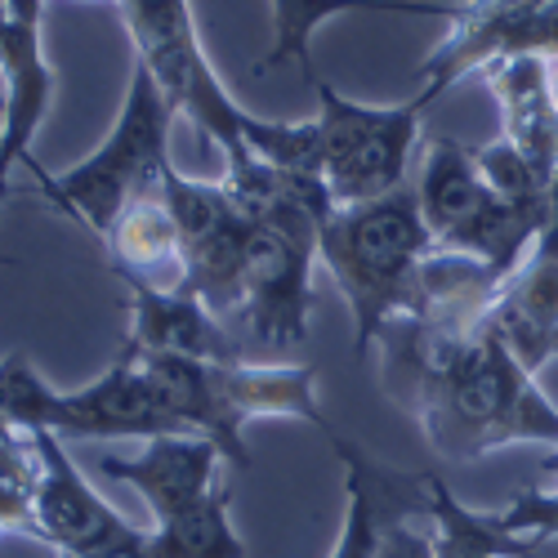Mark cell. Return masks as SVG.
<instances>
[{
    "mask_svg": "<svg viewBox=\"0 0 558 558\" xmlns=\"http://www.w3.org/2000/svg\"><path fill=\"white\" fill-rule=\"evenodd\" d=\"M117 10L134 45V63H144L161 85V95L170 99V108L189 117L223 153L228 170L259 161L255 134L264 130V117L246 112L215 76L189 0H117Z\"/></svg>",
    "mask_w": 558,
    "mask_h": 558,
    "instance_id": "cell-5",
    "label": "cell"
},
{
    "mask_svg": "<svg viewBox=\"0 0 558 558\" xmlns=\"http://www.w3.org/2000/svg\"><path fill=\"white\" fill-rule=\"evenodd\" d=\"M45 0H10V23L0 32V81H5V134H0V206L14 197L10 170L32 161V138L50 117L54 68L40 45Z\"/></svg>",
    "mask_w": 558,
    "mask_h": 558,
    "instance_id": "cell-12",
    "label": "cell"
},
{
    "mask_svg": "<svg viewBox=\"0 0 558 558\" xmlns=\"http://www.w3.org/2000/svg\"><path fill=\"white\" fill-rule=\"evenodd\" d=\"M500 108V138L514 144L527 166L554 189L558 179V104L549 95V68L541 54L505 59L483 72Z\"/></svg>",
    "mask_w": 558,
    "mask_h": 558,
    "instance_id": "cell-16",
    "label": "cell"
},
{
    "mask_svg": "<svg viewBox=\"0 0 558 558\" xmlns=\"http://www.w3.org/2000/svg\"><path fill=\"white\" fill-rule=\"evenodd\" d=\"M59 389L32 366L27 353L0 357V415L23 434H50Z\"/></svg>",
    "mask_w": 558,
    "mask_h": 558,
    "instance_id": "cell-21",
    "label": "cell"
},
{
    "mask_svg": "<svg viewBox=\"0 0 558 558\" xmlns=\"http://www.w3.org/2000/svg\"><path fill=\"white\" fill-rule=\"evenodd\" d=\"M0 478L14 483L19 492H32L36 478V451H32V434L14 429L5 415H0Z\"/></svg>",
    "mask_w": 558,
    "mask_h": 558,
    "instance_id": "cell-23",
    "label": "cell"
},
{
    "mask_svg": "<svg viewBox=\"0 0 558 558\" xmlns=\"http://www.w3.org/2000/svg\"><path fill=\"white\" fill-rule=\"evenodd\" d=\"M442 460L470 464L500 447H558V407L541 393L500 331L487 327L464 344L407 407Z\"/></svg>",
    "mask_w": 558,
    "mask_h": 558,
    "instance_id": "cell-1",
    "label": "cell"
},
{
    "mask_svg": "<svg viewBox=\"0 0 558 558\" xmlns=\"http://www.w3.org/2000/svg\"><path fill=\"white\" fill-rule=\"evenodd\" d=\"M50 434L59 438H85V442H104V438H166L183 434L179 421L170 415L157 380L148 376V366L138 362L130 344H121L117 362L104 371L99 380H89L81 389H59L54 415H50Z\"/></svg>",
    "mask_w": 558,
    "mask_h": 558,
    "instance_id": "cell-10",
    "label": "cell"
},
{
    "mask_svg": "<svg viewBox=\"0 0 558 558\" xmlns=\"http://www.w3.org/2000/svg\"><path fill=\"white\" fill-rule=\"evenodd\" d=\"M545 68H549V95H554V104H558V54H549Z\"/></svg>",
    "mask_w": 558,
    "mask_h": 558,
    "instance_id": "cell-27",
    "label": "cell"
},
{
    "mask_svg": "<svg viewBox=\"0 0 558 558\" xmlns=\"http://www.w3.org/2000/svg\"><path fill=\"white\" fill-rule=\"evenodd\" d=\"M81 5H95V0H81Z\"/></svg>",
    "mask_w": 558,
    "mask_h": 558,
    "instance_id": "cell-31",
    "label": "cell"
},
{
    "mask_svg": "<svg viewBox=\"0 0 558 558\" xmlns=\"http://www.w3.org/2000/svg\"><path fill=\"white\" fill-rule=\"evenodd\" d=\"M268 5H272V40H268V54L255 63V72L268 76L277 68L295 63L308 76V85L317 81L313 36L336 14H415V19L451 23L460 10V5H447V0H268Z\"/></svg>",
    "mask_w": 558,
    "mask_h": 558,
    "instance_id": "cell-17",
    "label": "cell"
},
{
    "mask_svg": "<svg viewBox=\"0 0 558 558\" xmlns=\"http://www.w3.org/2000/svg\"><path fill=\"white\" fill-rule=\"evenodd\" d=\"M434 251L415 189H398L366 206H336L322 219L317 259L331 268L340 295L349 300L357 357H366L393 317L411 313L415 282Z\"/></svg>",
    "mask_w": 558,
    "mask_h": 558,
    "instance_id": "cell-2",
    "label": "cell"
},
{
    "mask_svg": "<svg viewBox=\"0 0 558 558\" xmlns=\"http://www.w3.org/2000/svg\"><path fill=\"white\" fill-rule=\"evenodd\" d=\"M130 291V331L125 344L144 353H179L202 362H238L246 357L228 322L189 287H161L148 277H121Z\"/></svg>",
    "mask_w": 558,
    "mask_h": 558,
    "instance_id": "cell-14",
    "label": "cell"
},
{
    "mask_svg": "<svg viewBox=\"0 0 558 558\" xmlns=\"http://www.w3.org/2000/svg\"><path fill=\"white\" fill-rule=\"evenodd\" d=\"M344 464V527L331 558H380L398 523L429 519V483L434 474H407L376 460L344 434H327Z\"/></svg>",
    "mask_w": 558,
    "mask_h": 558,
    "instance_id": "cell-11",
    "label": "cell"
},
{
    "mask_svg": "<svg viewBox=\"0 0 558 558\" xmlns=\"http://www.w3.org/2000/svg\"><path fill=\"white\" fill-rule=\"evenodd\" d=\"M429 536L438 558H532V545L523 536H514L500 514H483L470 509L438 474L429 483Z\"/></svg>",
    "mask_w": 558,
    "mask_h": 558,
    "instance_id": "cell-20",
    "label": "cell"
},
{
    "mask_svg": "<svg viewBox=\"0 0 558 558\" xmlns=\"http://www.w3.org/2000/svg\"><path fill=\"white\" fill-rule=\"evenodd\" d=\"M32 451H36V478L27 500L40 545H50L54 554L85 558L117 549L144 532L89 487V478L76 470V460L63 451L59 434H32Z\"/></svg>",
    "mask_w": 558,
    "mask_h": 558,
    "instance_id": "cell-9",
    "label": "cell"
},
{
    "mask_svg": "<svg viewBox=\"0 0 558 558\" xmlns=\"http://www.w3.org/2000/svg\"><path fill=\"white\" fill-rule=\"evenodd\" d=\"M0 134H5V95H0Z\"/></svg>",
    "mask_w": 558,
    "mask_h": 558,
    "instance_id": "cell-30",
    "label": "cell"
},
{
    "mask_svg": "<svg viewBox=\"0 0 558 558\" xmlns=\"http://www.w3.org/2000/svg\"><path fill=\"white\" fill-rule=\"evenodd\" d=\"M104 246L112 255L117 277H148V282H157L161 268H174L179 277V223L161 189L130 202L117 215V223L104 232Z\"/></svg>",
    "mask_w": 558,
    "mask_h": 558,
    "instance_id": "cell-19",
    "label": "cell"
},
{
    "mask_svg": "<svg viewBox=\"0 0 558 558\" xmlns=\"http://www.w3.org/2000/svg\"><path fill=\"white\" fill-rule=\"evenodd\" d=\"M492 327L527 371H541L545 362L558 357V179H554L549 219L536 232L523 264L509 272V282L492 308Z\"/></svg>",
    "mask_w": 558,
    "mask_h": 558,
    "instance_id": "cell-13",
    "label": "cell"
},
{
    "mask_svg": "<svg viewBox=\"0 0 558 558\" xmlns=\"http://www.w3.org/2000/svg\"><path fill=\"white\" fill-rule=\"evenodd\" d=\"M223 451L197 434H166L134 456H99V470L144 496L161 558H246L232 527V492L219 483Z\"/></svg>",
    "mask_w": 558,
    "mask_h": 558,
    "instance_id": "cell-4",
    "label": "cell"
},
{
    "mask_svg": "<svg viewBox=\"0 0 558 558\" xmlns=\"http://www.w3.org/2000/svg\"><path fill=\"white\" fill-rule=\"evenodd\" d=\"M5 23H10V0H0V32H5Z\"/></svg>",
    "mask_w": 558,
    "mask_h": 558,
    "instance_id": "cell-28",
    "label": "cell"
},
{
    "mask_svg": "<svg viewBox=\"0 0 558 558\" xmlns=\"http://www.w3.org/2000/svg\"><path fill=\"white\" fill-rule=\"evenodd\" d=\"M0 536H27V541H36L32 500H27V492H19L5 478H0Z\"/></svg>",
    "mask_w": 558,
    "mask_h": 558,
    "instance_id": "cell-24",
    "label": "cell"
},
{
    "mask_svg": "<svg viewBox=\"0 0 558 558\" xmlns=\"http://www.w3.org/2000/svg\"><path fill=\"white\" fill-rule=\"evenodd\" d=\"M313 95L322 179H327L331 202L366 206L407 189V166L415 144H421V121L434 104L425 89L407 104H357L317 76Z\"/></svg>",
    "mask_w": 558,
    "mask_h": 558,
    "instance_id": "cell-7",
    "label": "cell"
},
{
    "mask_svg": "<svg viewBox=\"0 0 558 558\" xmlns=\"http://www.w3.org/2000/svg\"><path fill=\"white\" fill-rule=\"evenodd\" d=\"M228 376V393L238 402V411L251 421H264V415H282V421H308L322 434H336L322 415L317 402V371L300 366V362H223Z\"/></svg>",
    "mask_w": 558,
    "mask_h": 558,
    "instance_id": "cell-18",
    "label": "cell"
},
{
    "mask_svg": "<svg viewBox=\"0 0 558 558\" xmlns=\"http://www.w3.org/2000/svg\"><path fill=\"white\" fill-rule=\"evenodd\" d=\"M54 558H72V554H54ZM85 558H161V549H157L153 532H138L134 541H125V545H117V549H104V554H85Z\"/></svg>",
    "mask_w": 558,
    "mask_h": 558,
    "instance_id": "cell-26",
    "label": "cell"
},
{
    "mask_svg": "<svg viewBox=\"0 0 558 558\" xmlns=\"http://www.w3.org/2000/svg\"><path fill=\"white\" fill-rule=\"evenodd\" d=\"M415 202H421L425 228L434 232L438 251L478 255L505 272L523 264L536 232L549 219V210L505 202L483 179L478 157L464 144H456V138H429L421 179H415Z\"/></svg>",
    "mask_w": 558,
    "mask_h": 558,
    "instance_id": "cell-6",
    "label": "cell"
},
{
    "mask_svg": "<svg viewBox=\"0 0 558 558\" xmlns=\"http://www.w3.org/2000/svg\"><path fill=\"white\" fill-rule=\"evenodd\" d=\"M523 54H558V0H460L447 40L421 68V89L438 99L470 72Z\"/></svg>",
    "mask_w": 558,
    "mask_h": 558,
    "instance_id": "cell-8",
    "label": "cell"
},
{
    "mask_svg": "<svg viewBox=\"0 0 558 558\" xmlns=\"http://www.w3.org/2000/svg\"><path fill=\"white\" fill-rule=\"evenodd\" d=\"M549 474L558 478V447H554V456H549Z\"/></svg>",
    "mask_w": 558,
    "mask_h": 558,
    "instance_id": "cell-29",
    "label": "cell"
},
{
    "mask_svg": "<svg viewBox=\"0 0 558 558\" xmlns=\"http://www.w3.org/2000/svg\"><path fill=\"white\" fill-rule=\"evenodd\" d=\"M421 523H425V519H421ZM380 558H438V549H434V536H429V532H421L415 523H398V527L389 532Z\"/></svg>",
    "mask_w": 558,
    "mask_h": 558,
    "instance_id": "cell-25",
    "label": "cell"
},
{
    "mask_svg": "<svg viewBox=\"0 0 558 558\" xmlns=\"http://www.w3.org/2000/svg\"><path fill=\"white\" fill-rule=\"evenodd\" d=\"M496 514L509 532L532 545V554H541L549 541H558V487L554 492L549 487H527L505 509H496Z\"/></svg>",
    "mask_w": 558,
    "mask_h": 558,
    "instance_id": "cell-22",
    "label": "cell"
},
{
    "mask_svg": "<svg viewBox=\"0 0 558 558\" xmlns=\"http://www.w3.org/2000/svg\"><path fill=\"white\" fill-rule=\"evenodd\" d=\"M134 349V344H130ZM138 362L148 366V376L157 380L170 415L179 421L183 434L210 438L228 464L246 470L251 451H246V415L238 411L228 393L223 362H202V357H179V353H144L134 349Z\"/></svg>",
    "mask_w": 558,
    "mask_h": 558,
    "instance_id": "cell-15",
    "label": "cell"
},
{
    "mask_svg": "<svg viewBox=\"0 0 558 558\" xmlns=\"http://www.w3.org/2000/svg\"><path fill=\"white\" fill-rule=\"evenodd\" d=\"M174 117L179 112L161 95L153 72L144 63H134L121 117L95 153H89L85 161H76V166H68V170H59V174H45V166L36 157L27 166L40 183L45 202H50L59 215L85 223L95 238H104L130 202L161 189L166 170L174 166L170 161Z\"/></svg>",
    "mask_w": 558,
    "mask_h": 558,
    "instance_id": "cell-3",
    "label": "cell"
}]
</instances>
